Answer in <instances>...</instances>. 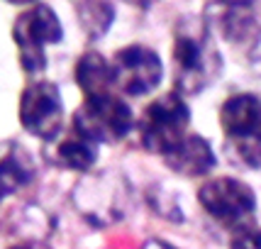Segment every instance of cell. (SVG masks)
<instances>
[{"label": "cell", "mask_w": 261, "mask_h": 249, "mask_svg": "<svg viewBox=\"0 0 261 249\" xmlns=\"http://www.w3.org/2000/svg\"><path fill=\"white\" fill-rule=\"evenodd\" d=\"M191 108L178 93H164L144 108L139 120V142L151 154L166 157L188 135Z\"/></svg>", "instance_id": "obj_5"}, {"label": "cell", "mask_w": 261, "mask_h": 249, "mask_svg": "<svg viewBox=\"0 0 261 249\" xmlns=\"http://www.w3.org/2000/svg\"><path fill=\"white\" fill-rule=\"evenodd\" d=\"M17 117L27 135L42 142H54L64 127V98L57 83L42 79L24 86L17 105Z\"/></svg>", "instance_id": "obj_7"}, {"label": "cell", "mask_w": 261, "mask_h": 249, "mask_svg": "<svg viewBox=\"0 0 261 249\" xmlns=\"http://www.w3.org/2000/svg\"><path fill=\"white\" fill-rule=\"evenodd\" d=\"M32 173L34 166L30 157L20 147L10 149L5 157L0 159V203L5 198L15 195L20 188H24L27 183L32 181Z\"/></svg>", "instance_id": "obj_13"}, {"label": "cell", "mask_w": 261, "mask_h": 249, "mask_svg": "<svg viewBox=\"0 0 261 249\" xmlns=\"http://www.w3.org/2000/svg\"><path fill=\"white\" fill-rule=\"evenodd\" d=\"M73 81L83 91V98L105 95L113 93V66L110 59L102 57L100 52H86L73 66Z\"/></svg>", "instance_id": "obj_10"}, {"label": "cell", "mask_w": 261, "mask_h": 249, "mask_svg": "<svg viewBox=\"0 0 261 249\" xmlns=\"http://www.w3.org/2000/svg\"><path fill=\"white\" fill-rule=\"evenodd\" d=\"M135 130V113L117 93L83 98L73 113V132L93 144H117Z\"/></svg>", "instance_id": "obj_4"}, {"label": "cell", "mask_w": 261, "mask_h": 249, "mask_svg": "<svg viewBox=\"0 0 261 249\" xmlns=\"http://www.w3.org/2000/svg\"><path fill=\"white\" fill-rule=\"evenodd\" d=\"M54 161L66 171H91L98 161V144H93L91 139L81 137L79 132H71L64 139H59L54 147Z\"/></svg>", "instance_id": "obj_12"}, {"label": "cell", "mask_w": 261, "mask_h": 249, "mask_svg": "<svg viewBox=\"0 0 261 249\" xmlns=\"http://www.w3.org/2000/svg\"><path fill=\"white\" fill-rule=\"evenodd\" d=\"M10 249H49L46 244H39V242H24V244H15Z\"/></svg>", "instance_id": "obj_17"}, {"label": "cell", "mask_w": 261, "mask_h": 249, "mask_svg": "<svg viewBox=\"0 0 261 249\" xmlns=\"http://www.w3.org/2000/svg\"><path fill=\"white\" fill-rule=\"evenodd\" d=\"M110 66H113V88L132 98L156 91L164 79V61L147 44H127L117 49L110 59Z\"/></svg>", "instance_id": "obj_8"}, {"label": "cell", "mask_w": 261, "mask_h": 249, "mask_svg": "<svg viewBox=\"0 0 261 249\" xmlns=\"http://www.w3.org/2000/svg\"><path fill=\"white\" fill-rule=\"evenodd\" d=\"M229 249H261V227L249 222L232 232Z\"/></svg>", "instance_id": "obj_15"}, {"label": "cell", "mask_w": 261, "mask_h": 249, "mask_svg": "<svg viewBox=\"0 0 261 249\" xmlns=\"http://www.w3.org/2000/svg\"><path fill=\"white\" fill-rule=\"evenodd\" d=\"M198 201H200V208L215 222L232 232L254 222L256 193L251 191L249 183L239 181L234 176H217L205 181L198 191Z\"/></svg>", "instance_id": "obj_6"}, {"label": "cell", "mask_w": 261, "mask_h": 249, "mask_svg": "<svg viewBox=\"0 0 261 249\" xmlns=\"http://www.w3.org/2000/svg\"><path fill=\"white\" fill-rule=\"evenodd\" d=\"M220 10L225 12L217 15V22L227 42L244 44L256 34V12H254L256 8L251 3H227L220 5Z\"/></svg>", "instance_id": "obj_11"}, {"label": "cell", "mask_w": 261, "mask_h": 249, "mask_svg": "<svg viewBox=\"0 0 261 249\" xmlns=\"http://www.w3.org/2000/svg\"><path fill=\"white\" fill-rule=\"evenodd\" d=\"M64 39L61 20L46 3H34L12 22V42L17 46L20 66L27 73H42L46 68V46Z\"/></svg>", "instance_id": "obj_3"}, {"label": "cell", "mask_w": 261, "mask_h": 249, "mask_svg": "<svg viewBox=\"0 0 261 249\" xmlns=\"http://www.w3.org/2000/svg\"><path fill=\"white\" fill-rule=\"evenodd\" d=\"M164 161L173 173L186 176V179L207 176L217 166L215 149L210 147V142L203 135H191V132L164 157Z\"/></svg>", "instance_id": "obj_9"}, {"label": "cell", "mask_w": 261, "mask_h": 249, "mask_svg": "<svg viewBox=\"0 0 261 249\" xmlns=\"http://www.w3.org/2000/svg\"><path fill=\"white\" fill-rule=\"evenodd\" d=\"M220 124L232 157L247 169H261V95H229L220 108Z\"/></svg>", "instance_id": "obj_2"}, {"label": "cell", "mask_w": 261, "mask_h": 249, "mask_svg": "<svg viewBox=\"0 0 261 249\" xmlns=\"http://www.w3.org/2000/svg\"><path fill=\"white\" fill-rule=\"evenodd\" d=\"M171 64L173 93H178L181 98L203 93L220 76L222 68V57L213 42L210 27L195 20L178 24L171 46Z\"/></svg>", "instance_id": "obj_1"}, {"label": "cell", "mask_w": 261, "mask_h": 249, "mask_svg": "<svg viewBox=\"0 0 261 249\" xmlns=\"http://www.w3.org/2000/svg\"><path fill=\"white\" fill-rule=\"evenodd\" d=\"M76 17L79 24L88 39H100L108 34V30L115 22V5L113 3H79L76 5Z\"/></svg>", "instance_id": "obj_14"}, {"label": "cell", "mask_w": 261, "mask_h": 249, "mask_svg": "<svg viewBox=\"0 0 261 249\" xmlns=\"http://www.w3.org/2000/svg\"><path fill=\"white\" fill-rule=\"evenodd\" d=\"M142 249H178V247H173V244L164 242V239H147V242L142 244Z\"/></svg>", "instance_id": "obj_16"}]
</instances>
